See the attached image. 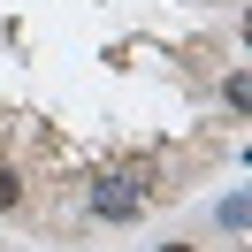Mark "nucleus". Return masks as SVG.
I'll return each instance as SVG.
<instances>
[{"instance_id":"1","label":"nucleus","mask_w":252,"mask_h":252,"mask_svg":"<svg viewBox=\"0 0 252 252\" xmlns=\"http://www.w3.org/2000/svg\"><path fill=\"white\" fill-rule=\"evenodd\" d=\"M84 206H92V221H138L145 214V184L138 176H92Z\"/></svg>"},{"instance_id":"2","label":"nucleus","mask_w":252,"mask_h":252,"mask_svg":"<svg viewBox=\"0 0 252 252\" xmlns=\"http://www.w3.org/2000/svg\"><path fill=\"white\" fill-rule=\"evenodd\" d=\"M245 221H252V206H245V191H229V199H221V229H229V237H245Z\"/></svg>"},{"instance_id":"3","label":"nucleus","mask_w":252,"mask_h":252,"mask_svg":"<svg viewBox=\"0 0 252 252\" xmlns=\"http://www.w3.org/2000/svg\"><path fill=\"white\" fill-rule=\"evenodd\" d=\"M16 206H23V176H16V168H0V214H16Z\"/></svg>"},{"instance_id":"4","label":"nucleus","mask_w":252,"mask_h":252,"mask_svg":"<svg viewBox=\"0 0 252 252\" xmlns=\"http://www.w3.org/2000/svg\"><path fill=\"white\" fill-rule=\"evenodd\" d=\"M221 99H229L237 115H245V99H252V84H245V69H229V84H221Z\"/></svg>"},{"instance_id":"5","label":"nucleus","mask_w":252,"mask_h":252,"mask_svg":"<svg viewBox=\"0 0 252 252\" xmlns=\"http://www.w3.org/2000/svg\"><path fill=\"white\" fill-rule=\"evenodd\" d=\"M160 252H199V245H160Z\"/></svg>"}]
</instances>
